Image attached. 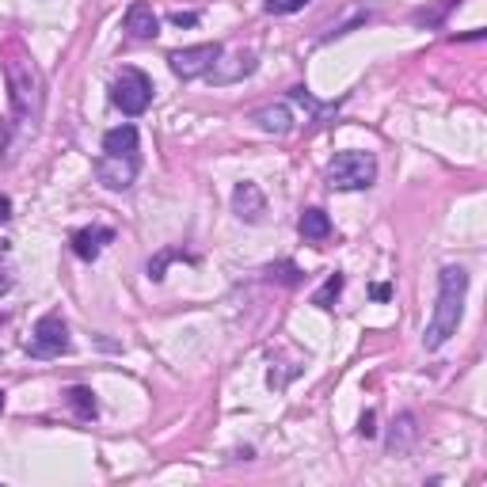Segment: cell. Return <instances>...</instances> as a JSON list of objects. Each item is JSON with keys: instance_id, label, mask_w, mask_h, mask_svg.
Here are the masks:
<instances>
[{"instance_id": "4fadbf2b", "label": "cell", "mask_w": 487, "mask_h": 487, "mask_svg": "<svg viewBox=\"0 0 487 487\" xmlns=\"http://www.w3.org/2000/svg\"><path fill=\"white\" fill-rule=\"evenodd\" d=\"M298 233L309 240V244H324L331 236V217L320 210V206H309L301 217H298Z\"/></svg>"}, {"instance_id": "d4e9b609", "label": "cell", "mask_w": 487, "mask_h": 487, "mask_svg": "<svg viewBox=\"0 0 487 487\" xmlns=\"http://www.w3.org/2000/svg\"><path fill=\"white\" fill-rule=\"evenodd\" d=\"M0 412H4V392H0Z\"/></svg>"}, {"instance_id": "ba28073f", "label": "cell", "mask_w": 487, "mask_h": 487, "mask_svg": "<svg viewBox=\"0 0 487 487\" xmlns=\"http://www.w3.org/2000/svg\"><path fill=\"white\" fill-rule=\"evenodd\" d=\"M111 240H114V228L111 225H88V228H76V233L69 236L73 255H76V259H84V263L99 259V251H104Z\"/></svg>"}, {"instance_id": "277c9868", "label": "cell", "mask_w": 487, "mask_h": 487, "mask_svg": "<svg viewBox=\"0 0 487 487\" xmlns=\"http://www.w3.org/2000/svg\"><path fill=\"white\" fill-rule=\"evenodd\" d=\"M111 104L119 107L122 114H130V119H137V114H145L149 104H152V81L141 69H122L119 76H114L111 84Z\"/></svg>"}, {"instance_id": "3957f363", "label": "cell", "mask_w": 487, "mask_h": 487, "mask_svg": "<svg viewBox=\"0 0 487 487\" xmlns=\"http://www.w3.org/2000/svg\"><path fill=\"white\" fill-rule=\"evenodd\" d=\"M324 179H328L331 190H366V187L377 183V157H374V152L347 149V152H339V157L328 164Z\"/></svg>"}, {"instance_id": "2e32d148", "label": "cell", "mask_w": 487, "mask_h": 487, "mask_svg": "<svg viewBox=\"0 0 487 487\" xmlns=\"http://www.w3.org/2000/svg\"><path fill=\"white\" fill-rule=\"evenodd\" d=\"M175 259L195 263V255H187L183 248H164V251H157V255H152V259H149V267H145L149 282H164V271H168V263H175Z\"/></svg>"}, {"instance_id": "9a60e30c", "label": "cell", "mask_w": 487, "mask_h": 487, "mask_svg": "<svg viewBox=\"0 0 487 487\" xmlns=\"http://www.w3.org/2000/svg\"><path fill=\"white\" fill-rule=\"evenodd\" d=\"M66 400L76 415H81L84 422H92L99 415V404H96V392L88 389V384H73V389H66Z\"/></svg>"}, {"instance_id": "cb8c5ba5", "label": "cell", "mask_w": 487, "mask_h": 487, "mask_svg": "<svg viewBox=\"0 0 487 487\" xmlns=\"http://www.w3.org/2000/svg\"><path fill=\"white\" fill-rule=\"evenodd\" d=\"M369 293H374V298H377V301H389V298H392V290H389V286H374V290H369Z\"/></svg>"}, {"instance_id": "7402d4cb", "label": "cell", "mask_w": 487, "mask_h": 487, "mask_svg": "<svg viewBox=\"0 0 487 487\" xmlns=\"http://www.w3.org/2000/svg\"><path fill=\"white\" fill-rule=\"evenodd\" d=\"M175 27H198V12H172Z\"/></svg>"}, {"instance_id": "7c38bea8", "label": "cell", "mask_w": 487, "mask_h": 487, "mask_svg": "<svg viewBox=\"0 0 487 487\" xmlns=\"http://www.w3.org/2000/svg\"><path fill=\"white\" fill-rule=\"evenodd\" d=\"M104 152H111V157H126V160H141V137H137V126H114V130L104 134Z\"/></svg>"}, {"instance_id": "8fae6325", "label": "cell", "mask_w": 487, "mask_h": 487, "mask_svg": "<svg viewBox=\"0 0 487 487\" xmlns=\"http://www.w3.org/2000/svg\"><path fill=\"white\" fill-rule=\"evenodd\" d=\"M255 73V54L248 50V54H233V58H217L213 61V69L206 73L213 84H236L244 81V76H251Z\"/></svg>"}, {"instance_id": "6da1fadb", "label": "cell", "mask_w": 487, "mask_h": 487, "mask_svg": "<svg viewBox=\"0 0 487 487\" xmlns=\"http://www.w3.org/2000/svg\"><path fill=\"white\" fill-rule=\"evenodd\" d=\"M0 73H4L8 104H12V119L4 126V137H0V164H12L16 149L27 145L38 130L43 104H46V81H43V69L35 66L31 50L19 38L0 43Z\"/></svg>"}, {"instance_id": "ac0fdd59", "label": "cell", "mask_w": 487, "mask_h": 487, "mask_svg": "<svg viewBox=\"0 0 487 487\" xmlns=\"http://www.w3.org/2000/svg\"><path fill=\"white\" fill-rule=\"evenodd\" d=\"M313 0H267L263 12L267 16H293V12H305Z\"/></svg>"}, {"instance_id": "603a6c76", "label": "cell", "mask_w": 487, "mask_h": 487, "mask_svg": "<svg viewBox=\"0 0 487 487\" xmlns=\"http://www.w3.org/2000/svg\"><path fill=\"white\" fill-rule=\"evenodd\" d=\"M4 221H12V202L0 198V225H4Z\"/></svg>"}, {"instance_id": "30bf717a", "label": "cell", "mask_w": 487, "mask_h": 487, "mask_svg": "<svg viewBox=\"0 0 487 487\" xmlns=\"http://www.w3.org/2000/svg\"><path fill=\"white\" fill-rule=\"evenodd\" d=\"M233 210H236L240 221L259 225L267 217V195L251 183V179H244V183H236V190H233Z\"/></svg>"}, {"instance_id": "5b68a950", "label": "cell", "mask_w": 487, "mask_h": 487, "mask_svg": "<svg viewBox=\"0 0 487 487\" xmlns=\"http://www.w3.org/2000/svg\"><path fill=\"white\" fill-rule=\"evenodd\" d=\"M73 351V339H69V324L61 320V313H46L43 320L35 324L31 339H27V354L31 358H61Z\"/></svg>"}, {"instance_id": "52a82bcc", "label": "cell", "mask_w": 487, "mask_h": 487, "mask_svg": "<svg viewBox=\"0 0 487 487\" xmlns=\"http://www.w3.org/2000/svg\"><path fill=\"white\" fill-rule=\"evenodd\" d=\"M137 168H141V160H126V157H111V152H104V157L96 160V179L107 190H130L134 179H137Z\"/></svg>"}, {"instance_id": "7a4b0ae2", "label": "cell", "mask_w": 487, "mask_h": 487, "mask_svg": "<svg viewBox=\"0 0 487 487\" xmlns=\"http://www.w3.org/2000/svg\"><path fill=\"white\" fill-rule=\"evenodd\" d=\"M465 293H468V271L465 267H442L438 305H434V316H430L427 331H422V347L427 351H438L457 336L460 316H465Z\"/></svg>"}, {"instance_id": "d6986e66", "label": "cell", "mask_w": 487, "mask_h": 487, "mask_svg": "<svg viewBox=\"0 0 487 487\" xmlns=\"http://www.w3.org/2000/svg\"><path fill=\"white\" fill-rule=\"evenodd\" d=\"M263 274L271 278V282H286V286H298V282H301V271L293 263H271Z\"/></svg>"}, {"instance_id": "e0dca14e", "label": "cell", "mask_w": 487, "mask_h": 487, "mask_svg": "<svg viewBox=\"0 0 487 487\" xmlns=\"http://www.w3.org/2000/svg\"><path fill=\"white\" fill-rule=\"evenodd\" d=\"M343 286H347V278H343L339 271H331V274L324 278V286H320V290L313 293V305H316V309H331V305L339 301Z\"/></svg>"}, {"instance_id": "8992f818", "label": "cell", "mask_w": 487, "mask_h": 487, "mask_svg": "<svg viewBox=\"0 0 487 487\" xmlns=\"http://www.w3.org/2000/svg\"><path fill=\"white\" fill-rule=\"evenodd\" d=\"M221 54H225L221 43H202V46H187V50L168 54V66H172V73L179 76V81H195V76H206Z\"/></svg>"}, {"instance_id": "5bb4252c", "label": "cell", "mask_w": 487, "mask_h": 487, "mask_svg": "<svg viewBox=\"0 0 487 487\" xmlns=\"http://www.w3.org/2000/svg\"><path fill=\"white\" fill-rule=\"evenodd\" d=\"M251 122L259 126V130H267V134H278V137L293 130V114H290V107H286V104L255 111V114H251Z\"/></svg>"}, {"instance_id": "ffe728a7", "label": "cell", "mask_w": 487, "mask_h": 487, "mask_svg": "<svg viewBox=\"0 0 487 487\" xmlns=\"http://www.w3.org/2000/svg\"><path fill=\"white\" fill-rule=\"evenodd\" d=\"M16 286V271H12V263H8V240H0V298Z\"/></svg>"}, {"instance_id": "9c48e42d", "label": "cell", "mask_w": 487, "mask_h": 487, "mask_svg": "<svg viewBox=\"0 0 487 487\" xmlns=\"http://www.w3.org/2000/svg\"><path fill=\"white\" fill-rule=\"evenodd\" d=\"M122 31L137 38V43H149V38H157L160 35V19H157V12H152V4H145V0H134L130 8H126V16H122Z\"/></svg>"}, {"instance_id": "44dd1931", "label": "cell", "mask_w": 487, "mask_h": 487, "mask_svg": "<svg viewBox=\"0 0 487 487\" xmlns=\"http://www.w3.org/2000/svg\"><path fill=\"white\" fill-rule=\"evenodd\" d=\"M358 434H362V438H377V415L374 412L362 415V422H358Z\"/></svg>"}]
</instances>
